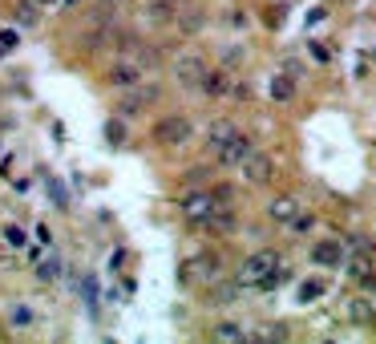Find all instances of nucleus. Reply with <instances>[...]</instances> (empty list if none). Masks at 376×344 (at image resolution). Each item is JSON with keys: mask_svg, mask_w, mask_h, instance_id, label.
<instances>
[{"mask_svg": "<svg viewBox=\"0 0 376 344\" xmlns=\"http://www.w3.org/2000/svg\"><path fill=\"white\" fill-rule=\"evenodd\" d=\"M150 134L158 146H187L190 138H194V122H190L187 113H166V118L154 122Z\"/></svg>", "mask_w": 376, "mask_h": 344, "instance_id": "obj_1", "label": "nucleus"}, {"mask_svg": "<svg viewBox=\"0 0 376 344\" xmlns=\"http://www.w3.org/2000/svg\"><path fill=\"white\" fill-rule=\"evenodd\" d=\"M279 263H283V259H279V251L263 247V251H255V256H247V259H243L239 283H243V288H259V280H263V275H271V271H276Z\"/></svg>", "mask_w": 376, "mask_h": 344, "instance_id": "obj_2", "label": "nucleus"}, {"mask_svg": "<svg viewBox=\"0 0 376 344\" xmlns=\"http://www.w3.org/2000/svg\"><path fill=\"white\" fill-rule=\"evenodd\" d=\"M308 259H312L315 268L336 271V268L348 263V247H344V239H315L312 251H308Z\"/></svg>", "mask_w": 376, "mask_h": 344, "instance_id": "obj_3", "label": "nucleus"}, {"mask_svg": "<svg viewBox=\"0 0 376 344\" xmlns=\"http://www.w3.org/2000/svg\"><path fill=\"white\" fill-rule=\"evenodd\" d=\"M207 74H211V65L202 61L199 53H187V57H178L174 61V77H178V86L182 89H194V93H199L202 81H207Z\"/></svg>", "mask_w": 376, "mask_h": 344, "instance_id": "obj_4", "label": "nucleus"}, {"mask_svg": "<svg viewBox=\"0 0 376 344\" xmlns=\"http://www.w3.org/2000/svg\"><path fill=\"white\" fill-rule=\"evenodd\" d=\"M239 171H243V178H247L251 186H271L276 183V158L263 154V150H251V158L243 162Z\"/></svg>", "mask_w": 376, "mask_h": 344, "instance_id": "obj_5", "label": "nucleus"}, {"mask_svg": "<svg viewBox=\"0 0 376 344\" xmlns=\"http://www.w3.org/2000/svg\"><path fill=\"white\" fill-rule=\"evenodd\" d=\"M178 207H182V219H187L190 227H202V223L211 219V211L219 207V203H214L211 191H190V195H182Z\"/></svg>", "mask_w": 376, "mask_h": 344, "instance_id": "obj_6", "label": "nucleus"}, {"mask_svg": "<svg viewBox=\"0 0 376 344\" xmlns=\"http://www.w3.org/2000/svg\"><path fill=\"white\" fill-rule=\"evenodd\" d=\"M158 98H162V89L154 86V81H150V86H142V81H138L134 89H125V93H122V101H118V113H122V118H134V113H142L146 106H154Z\"/></svg>", "mask_w": 376, "mask_h": 344, "instance_id": "obj_7", "label": "nucleus"}, {"mask_svg": "<svg viewBox=\"0 0 376 344\" xmlns=\"http://www.w3.org/2000/svg\"><path fill=\"white\" fill-rule=\"evenodd\" d=\"M251 150H255L251 134H243V130H239L231 142H223V146L214 150V158H219V166H243V162L251 158Z\"/></svg>", "mask_w": 376, "mask_h": 344, "instance_id": "obj_8", "label": "nucleus"}, {"mask_svg": "<svg viewBox=\"0 0 376 344\" xmlns=\"http://www.w3.org/2000/svg\"><path fill=\"white\" fill-rule=\"evenodd\" d=\"M105 81H110L113 89H134L142 81V61H118L110 74H105Z\"/></svg>", "mask_w": 376, "mask_h": 344, "instance_id": "obj_9", "label": "nucleus"}, {"mask_svg": "<svg viewBox=\"0 0 376 344\" xmlns=\"http://www.w3.org/2000/svg\"><path fill=\"white\" fill-rule=\"evenodd\" d=\"M202 231H211V235H235V231H239L235 207H214V211H211V219L202 223Z\"/></svg>", "mask_w": 376, "mask_h": 344, "instance_id": "obj_10", "label": "nucleus"}, {"mask_svg": "<svg viewBox=\"0 0 376 344\" xmlns=\"http://www.w3.org/2000/svg\"><path fill=\"white\" fill-rule=\"evenodd\" d=\"M348 320L356 328H376V304L368 295H352L348 300Z\"/></svg>", "mask_w": 376, "mask_h": 344, "instance_id": "obj_11", "label": "nucleus"}, {"mask_svg": "<svg viewBox=\"0 0 376 344\" xmlns=\"http://www.w3.org/2000/svg\"><path fill=\"white\" fill-rule=\"evenodd\" d=\"M296 211H300V198H296V195H276L271 203H267V219L288 227V223L296 219Z\"/></svg>", "mask_w": 376, "mask_h": 344, "instance_id": "obj_12", "label": "nucleus"}, {"mask_svg": "<svg viewBox=\"0 0 376 344\" xmlns=\"http://www.w3.org/2000/svg\"><path fill=\"white\" fill-rule=\"evenodd\" d=\"M296 93H300V86H296V74H276V77H271V101H279V106H291V101H296Z\"/></svg>", "mask_w": 376, "mask_h": 344, "instance_id": "obj_13", "label": "nucleus"}, {"mask_svg": "<svg viewBox=\"0 0 376 344\" xmlns=\"http://www.w3.org/2000/svg\"><path fill=\"white\" fill-rule=\"evenodd\" d=\"M199 93H207L211 101L226 98V93H231V77H226V69H211V74H207V81H202V89H199Z\"/></svg>", "mask_w": 376, "mask_h": 344, "instance_id": "obj_14", "label": "nucleus"}, {"mask_svg": "<svg viewBox=\"0 0 376 344\" xmlns=\"http://www.w3.org/2000/svg\"><path fill=\"white\" fill-rule=\"evenodd\" d=\"M235 134H239V126L231 122V118H219V122H211V126H207V146H211V150H219L223 142H231Z\"/></svg>", "mask_w": 376, "mask_h": 344, "instance_id": "obj_15", "label": "nucleus"}, {"mask_svg": "<svg viewBox=\"0 0 376 344\" xmlns=\"http://www.w3.org/2000/svg\"><path fill=\"white\" fill-rule=\"evenodd\" d=\"M190 263H194V275H199V280H219V271H223V259L214 256V251H202V256H194Z\"/></svg>", "mask_w": 376, "mask_h": 344, "instance_id": "obj_16", "label": "nucleus"}, {"mask_svg": "<svg viewBox=\"0 0 376 344\" xmlns=\"http://www.w3.org/2000/svg\"><path fill=\"white\" fill-rule=\"evenodd\" d=\"M211 336H214V340H223V344H243V340H251L247 328H243V324H235V320H223V324H214Z\"/></svg>", "mask_w": 376, "mask_h": 344, "instance_id": "obj_17", "label": "nucleus"}, {"mask_svg": "<svg viewBox=\"0 0 376 344\" xmlns=\"http://www.w3.org/2000/svg\"><path fill=\"white\" fill-rule=\"evenodd\" d=\"M239 295H243V283H219V288H211V295H207V304L214 308H226V304H235Z\"/></svg>", "mask_w": 376, "mask_h": 344, "instance_id": "obj_18", "label": "nucleus"}, {"mask_svg": "<svg viewBox=\"0 0 376 344\" xmlns=\"http://www.w3.org/2000/svg\"><path fill=\"white\" fill-rule=\"evenodd\" d=\"M344 247H348V256H368V259H372V251H376V243L368 239V235H360V231L344 235Z\"/></svg>", "mask_w": 376, "mask_h": 344, "instance_id": "obj_19", "label": "nucleus"}, {"mask_svg": "<svg viewBox=\"0 0 376 344\" xmlns=\"http://www.w3.org/2000/svg\"><path fill=\"white\" fill-rule=\"evenodd\" d=\"M324 292H328V283L312 275V280H303L300 288H296V300H300V304H315V300H320Z\"/></svg>", "mask_w": 376, "mask_h": 344, "instance_id": "obj_20", "label": "nucleus"}, {"mask_svg": "<svg viewBox=\"0 0 376 344\" xmlns=\"http://www.w3.org/2000/svg\"><path fill=\"white\" fill-rule=\"evenodd\" d=\"M315 223H320L315 211H296V219H291L288 227H291V235H308V231H315Z\"/></svg>", "mask_w": 376, "mask_h": 344, "instance_id": "obj_21", "label": "nucleus"}, {"mask_svg": "<svg viewBox=\"0 0 376 344\" xmlns=\"http://www.w3.org/2000/svg\"><path fill=\"white\" fill-rule=\"evenodd\" d=\"M105 142H110V146H125V118L122 113L105 122Z\"/></svg>", "mask_w": 376, "mask_h": 344, "instance_id": "obj_22", "label": "nucleus"}, {"mask_svg": "<svg viewBox=\"0 0 376 344\" xmlns=\"http://www.w3.org/2000/svg\"><path fill=\"white\" fill-rule=\"evenodd\" d=\"M37 0H21L16 4V25H37Z\"/></svg>", "mask_w": 376, "mask_h": 344, "instance_id": "obj_23", "label": "nucleus"}, {"mask_svg": "<svg viewBox=\"0 0 376 344\" xmlns=\"http://www.w3.org/2000/svg\"><path fill=\"white\" fill-rule=\"evenodd\" d=\"M178 33H199L202 29V13H187V16H174Z\"/></svg>", "mask_w": 376, "mask_h": 344, "instance_id": "obj_24", "label": "nucleus"}, {"mask_svg": "<svg viewBox=\"0 0 376 344\" xmlns=\"http://www.w3.org/2000/svg\"><path fill=\"white\" fill-rule=\"evenodd\" d=\"M211 195L219 207H235V186H211Z\"/></svg>", "mask_w": 376, "mask_h": 344, "instance_id": "obj_25", "label": "nucleus"}, {"mask_svg": "<svg viewBox=\"0 0 376 344\" xmlns=\"http://www.w3.org/2000/svg\"><path fill=\"white\" fill-rule=\"evenodd\" d=\"M4 239H9V243H13V247H25V243H28L25 227H16V223H13V227H4Z\"/></svg>", "mask_w": 376, "mask_h": 344, "instance_id": "obj_26", "label": "nucleus"}, {"mask_svg": "<svg viewBox=\"0 0 376 344\" xmlns=\"http://www.w3.org/2000/svg\"><path fill=\"white\" fill-rule=\"evenodd\" d=\"M283 16H288V9H283V4L267 9V25H271V29H279V25H283Z\"/></svg>", "mask_w": 376, "mask_h": 344, "instance_id": "obj_27", "label": "nucleus"}, {"mask_svg": "<svg viewBox=\"0 0 376 344\" xmlns=\"http://www.w3.org/2000/svg\"><path fill=\"white\" fill-rule=\"evenodd\" d=\"M291 332H288V324H271V332H267L263 340H288Z\"/></svg>", "mask_w": 376, "mask_h": 344, "instance_id": "obj_28", "label": "nucleus"}, {"mask_svg": "<svg viewBox=\"0 0 376 344\" xmlns=\"http://www.w3.org/2000/svg\"><path fill=\"white\" fill-rule=\"evenodd\" d=\"M360 288H364L368 295H376V271H368V275H364V280H360Z\"/></svg>", "mask_w": 376, "mask_h": 344, "instance_id": "obj_29", "label": "nucleus"}, {"mask_svg": "<svg viewBox=\"0 0 376 344\" xmlns=\"http://www.w3.org/2000/svg\"><path fill=\"white\" fill-rule=\"evenodd\" d=\"M77 4H81V0H61V9H77Z\"/></svg>", "mask_w": 376, "mask_h": 344, "instance_id": "obj_30", "label": "nucleus"}, {"mask_svg": "<svg viewBox=\"0 0 376 344\" xmlns=\"http://www.w3.org/2000/svg\"><path fill=\"white\" fill-rule=\"evenodd\" d=\"M37 4H61V0H37Z\"/></svg>", "mask_w": 376, "mask_h": 344, "instance_id": "obj_31", "label": "nucleus"}, {"mask_svg": "<svg viewBox=\"0 0 376 344\" xmlns=\"http://www.w3.org/2000/svg\"><path fill=\"white\" fill-rule=\"evenodd\" d=\"M101 4H118V0H101Z\"/></svg>", "mask_w": 376, "mask_h": 344, "instance_id": "obj_32", "label": "nucleus"}]
</instances>
